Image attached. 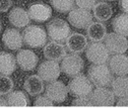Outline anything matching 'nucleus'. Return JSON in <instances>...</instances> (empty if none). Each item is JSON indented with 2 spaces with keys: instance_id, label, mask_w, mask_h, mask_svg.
Listing matches in <instances>:
<instances>
[{
  "instance_id": "7ed1b4c3",
  "label": "nucleus",
  "mask_w": 128,
  "mask_h": 108,
  "mask_svg": "<svg viewBox=\"0 0 128 108\" xmlns=\"http://www.w3.org/2000/svg\"><path fill=\"white\" fill-rule=\"evenodd\" d=\"M68 90L75 97H88L92 92V83L88 79V77L78 74L70 80Z\"/></svg>"
},
{
  "instance_id": "39448f33",
  "label": "nucleus",
  "mask_w": 128,
  "mask_h": 108,
  "mask_svg": "<svg viewBox=\"0 0 128 108\" xmlns=\"http://www.w3.org/2000/svg\"><path fill=\"white\" fill-rule=\"evenodd\" d=\"M86 58L92 64H106L110 59V53L106 45L101 41L92 42L86 50Z\"/></svg>"
},
{
  "instance_id": "6e6552de",
  "label": "nucleus",
  "mask_w": 128,
  "mask_h": 108,
  "mask_svg": "<svg viewBox=\"0 0 128 108\" xmlns=\"http://www.w3.org/2000/svg\"><path fill=\"white\" fill-rule=\"evenodd\" d=\"M105 45L110 54H124L128 49V41L125 36L117 33H111L105 37Z\"/></svg>"
},
{
  "instance_id": "f704fd0d",
  "label": "nucleus",
  "mask_w": 128,
  "mask_h": 108,
  "mask_svg": "<svg viewBox=\"0 0 128 108\" xmlns=\"http://www.w3.org/2000/svg\"><path fill=\"white\" fill-rule=\"evenodd\" d=\"M1 29H2V24H1V20H0V32H1Z\"/></svg>"
},
{
  "instance_id": "f257e3e1",
  "label": "nucleus",
  "mask_w": 128,
  "mask_h": 108,
  "mask_svg": "<svg viewBox=\"0 0 128 108\" xmlns=\"http://www.w3.org/2000/svg\"><path fill=\"white\" fill-rule=\"evenodd\" d=\"M88 76L96 87H108L113 80V74L106 64H94L88 68Z\"/></svg>"
},
{
  "instance_id": "20e7f679",
  "label": "nucleus",
  "mask_w": 128,
  "mask_h": 108,
  "mask_svg": "<svg viewBox=\"0 0 128 108\" xmlns=\"http://www.w3.org/2000/svg\"><path fill=\"white\" fill-rule=\"evenodd\" d=\"M47 33L53 41H64L70 35L68 23L61 18H54L47 25Z\"/></svg>"
},
{
  "instance_id": "bb28decb",
  "label": "nucleus",
  "mask_w": 128,
  "mask_h": 108,
  "mask_svg": "<svg viewBox=\"0 0 128 108\" xmlns=\"http://www.w3.org/2000/svg\"><path fill=\"white\" fill-rule=\"evenodd\" d=\"M13 89V82L7 75L0 76V95H7Z\"/></svg>"
},
{
  "instance_id": "4be33fe9",
  "label": "nucleus",
  "mask_w": 128,
  "mask_h": 108,
  "mask_svg": "<svg viewBox=\"0 0 128 108\" xmlns=\"http://www.w3.org/2000/svg\"><path fill=\"white\" fill-rule=\"evenodd\" d=\"M94 16L99 21H107L113 15V9L105 1H100L94 4L92 7Z\"/></svg>"
},
{
  "instance_id": "f8f14e48",
  "label": "nucleus",
  "mask_w": 128,
  "mask_h": 108,
  "mask_svg": "<svg viewBox=\"0 0 128 108\" xmlns=\"http://www.w3.org/2000/svg\"><path fill=\"white\" fill-rule=\"evenodd\" d=\"M28 13L30 15V18H32L33 20L37 22H44L51 17L52 9L48 4L37 2V3L32 4L28 7Z\"/></svg>"
},
{
  "instance_id": "1a4fd4ad",
  "label": "nucleus",
  "mask_w": 128,
  "mask_h": 108,
  "mask_svg": "<svg viewBox=\"0 0 128 108\" xmlns=\"http://www.w3.org/2000/svg\"><path fill=\"white\" fill-rule=\"evenodd\" d=\"M68 21L76 28H86L92 22V15L86 9L73 8L68 14Z\"/></svg>"
},
{
  "instance_id": "7c9ffc66",
  "label": "nucleus",
  "mask_w": 128,
  "mask_h": 108,
  "mask_svg": "<svg viewBox=\"0 0 128 108\" xmlns=\"http://www.w3.org/2000/svg\"><path fill=\"white\" fill-rule=\"evenodd\" d=\"M12 5L11 0H0V12L7 11Z\"/></svg>"
},
{
  "instance_id": "0eeeda50",
  "label": "nucleus",
  "mask_w": 128,
  "mask_h": 108,
  "mask_svg": "<svg viewBox=\"0 0 128 108\" xmlns=\"http://www.w3.org/2000/svg\"><path fill=\"white\" fill-rule=\"evenodd\" d=\"M90 100L94 106L110 107L115 103V94L106 87H97V89L90 93Z\"/></svg>"
},
{
  "instance_id": "2eb2a0df",
  "label": "nucleus",
  "mask_w": 128,
  "mask_h": 108,
  "mask_svg": "<svg viewBox=\"0 0 128 108\" xmlns=\"http://www.w3.org/2000/svg\"><path fill=\"white\" fill-rule=\"evenodd\" d=\"M2 41L7 49L15 51L20 50L22 47L24 37L18 29L7 28L2 36Z\"/></svg>"
},
{
  "instance_id": "9b49d317",
  "label": "nucleus",
  "mask_w": 128,
  "mask_h": 108,
  "mask_svg": "<svg viewBox=\"0 0 128 108\" xmlns=\"http://www.w3.org/2000/svg\"><path fill=\"white\" fill-rule=\"evenodd\" d=\"M60 66L58 65V62L48 60L45 61L40 65L38 69V74L45 82H52L57 80L60 76Z\"/></svg>"
},
{
  "instance_id": "a211bd4d",
  "label": "nucleus",
  "mask_w": 128,
  "mask_h": 108,
  "mask_svg": "<svg viewBox=\"0 0 128 108\" xmlns=\"http://www.w3.org/2000/svg\"><path fill=\"white\" fill-rule=\"evenodd\" d=\"M9 21L12 25H14L15 27H24L30 23V15L28 13L20 7H15L13 8L8 15Z\"/></svg>"
},
{
  "instance_id": "473e14b6",
  "label": "nucleus",
  "mask_w": 128,
  "mask_h": 108,
  "mask_svg": "<svg viewBox=\"0 0 128 108\" xmlns=\"http://www.w3.org/2000/svg\"><path fill=\"white\" fill-rule=\"evenodd\" d=\"M120 7L126 14H128V0H121L120 1Z\"/></svg>"
},
{
  "instance_id": "dca6fc26",
  "label": "nucleus",
  "mask_w": 128,
  "mask_h": 108,
  "mask_svg": "<svg viewBox=\"0 0 128 108\" xmlns=\"http://www.w3.org/2000/svg\"><path fill=\"white\" fill-rule=\"evenodd\" d=\"M111 72L117 76L128 75V57L123 54L114 55L109 61Z\"/></svg>"
},
{
  "instance_id": "f03ea898",
  "label": "nucleus",
  "mask_w": 128,
  "mask_h": 108,
  "mask_svg": "<svg viewBox=\"0 0 128 108\" xmlns=\"http://www.w3.org/2000/svg\"><path fill=\"white\" fill-rule=\"evenodd\" d=\"M24 41L26 45L30 48H40L47 41V33L38 25L28 26L22 34Z\"/></svg>"
},
{
  "instance_id": "b1692460",
  "label": "nucleus",
  "mask_w": 128,
  "mask_h": 108,
  "mask_svg": "<svg viewBox=\"0 0 128 108\" xmlns=\"http://www.w3.org/2000/svg\"><path fill=\"white\" fill-rule=\"evenodd\" d=\"M7 103L9 107H28L30 105V100L24 92L13 91L7 96Z\"/></svg>"
},
{
  "instance_id": "423d86ee",
  "label": "nucleus",
  "mask_w": 128,
  "mask_h": 108,
  "mask_svg": "<svg viewBox=\"0 0 128 108\" xmlns=\"http://www.w3.org/2000/svg\"><path fill=\"white\" fill-rule=\"evenodd\" d=\"M84 67V62L77 54L66 55L63 58L60 66L61 71L67 76H76L80 74Z\"/></svg>"
},
{
  "instance_id": "2f4dec72",
  "label": "nucleus",
  "mask_w": 128,
  "mask_h": 108,
  "mask_svg": "<svg viewBox=\"0 0 128 108\" xmlns=\"http://www.w3.org/2000/svg\"><path fill=\"white\" fill-rule=\"evenodd\" d=\"M116 106L117 107H128V96L120 97V99L118 100Z\"/></svg>"
},
{
  "instance_id": "ddd939ff",
  "label": "nucleus",
  "mask_w": 128,
  "mask_h": 108,
  "mask_svg": "<svg viewBox=\"0 0 128 108\" xmlns=\"http://www.w3.org/2000/svg\"><path fill=\"white\" fill-rule=\"evenodd\" d=\"M15 59H16V64L24 71L34 70L39 62L37 55L30 50H20Z\"/></svg>"
},
{
  "instance_id": "6ab92c4d",
  "label": "nucleus",
  "mask_w": 128,
  "mask_h": 108,
  "mask_svg": "<svg viewBox=\"0 0 128 108\" xmlns=\"http://www.w3.org/2000/svg\"><path fill=\"white\" fill-rule=\"evenodd\" d=\"M24 88L30 95L36 96V95L41 94L44 91V83L40 76L32 75L26 79Z\"/></svg>"
},
{
  "instance_id": "c9c22d12",
  "label": "nucleus",
  "mask_w": 128,
  "mask_h": 108,
  "mask_svg": "<svg viewBox=\"0 0 128 108\" xmlns=\"http://www.w3.org/2000/svg\"><path fill=\"white\" fill-rule=\"evenodd\" d=\"M108 1H113V0H108Z\"/></svg>"
},
{
  "instance_id": "412c9836",
  "label": "nucleus",
  "mask_w": 128,
  "mask_h": 108,
  "mask_svg": "<svg viewBox=\"0 0 128 108\" xmlns=\"http://www.w3.org/2000/svg\"><path fill=\"white\" fill-rule=\"evenodd\" d=\"M86 36L94 42L102 41L107 36V28L101 22H92L86 27Z\"/></svg>"
},
{
  "instance_id": "cd10ccee",
  "label": "nucleus",
  "mask_w": 128,
  "mask_h": 108,
  "mask_svg": "<svg viewBox=\"0 0 128 108\" xmlns=\"http://www.w3.org/2000/svg\"><path fill=\"white\" fill-rule=\"evenodd\" d=\"M35 107H53V101L47 96H40L34 102Z\"/></svg>"
},
{
  "instance_id": "c756f323",
  "label": "nucleus",
  "mask_w": 128,
  "mask_h": 108,
  "mask_svg": "<svg viewBox=\"0 0 128 108\" xmlns=\"http://www.w3.org/2000/svg\"><path fill=\"white\" fill-rule=\"evenodd\" d=\"M96 2H97V0H75V3L78 5V7L86 10L92 9L94 6Z\"/></svg>"
},
{
  "instance_id": "f3484780",
  "label": "nucleus",
  "mask_w": 128,
  "mask_h": 108,
  "mask_svg": "<svg viewBox=\"0 0 128 108\" xmlns=\"http://www.w3.org/2000/svg\"><path fill=\"white\" fill-rule=\"evenodd\" d=\"M66 55V48L58 41H51L44 48V56L47 60L59 62L62 61Z\"/></svg>"
},
{
  "instance_id": "72a5a7b5",
  "label": "nucleus",
  "mask_w": 128,
  "mask_h": 108,
  "mask_svg": "<svg viewBox=\"0 0 128 108\" xmlns=\"http://www.w3.org/2000/svg\"><path fill=\"white\" fill-rule=\"evenodd\" d=\"M7 106H8L7 100H4L2 98H0V107H7Z\"/></svg>"
},
{
  "instance_id": "5701e85b",
  "label": "nucleus",
  "mask_w": 128,
  "mask_h": 108,
  "mask_svg": "<svg viewBox=\"0 0 128 108\" xmlns=\"http://www.w3.org/2000/svg\"><path fill=\"white\" fill-rule=\"evenodd\" d=\"M112 91L117 97H126L128 96V77L127 76H118L117 78L112 80L111 83Z\"/></svg>"
},
{
  "instance_id": "a878e982",
  "label": "nucleus",
  "mask_w": 128,
  "mask_h": 108,
  "mask_svg": "<svg viewBox=\"0 0 128 108\" xmlns=\"http://www.w3.org/2000/svg\"><path fill=\"white\" fill-rule=\"evenodd\" d=\"M75 0H51L52 6L59 12H68L74 7Z\"/></svg>"
},
{
  "instance_id": "4468645a",
  "label": "nucleus",
  "mask_w": 128,
  "mask_h": 108,
  "mask_svg": "<svg viewBox=\"0 0 128 108\" xmlns=\"http://www.w3.org/2000/svg\"><path fill=\"white\" fill-rule=\"evenodd\" d=\"M86 37L78 33H72L66 38V48L72 54H82L88 48Z\"/></svg>"
},
{
  "instance_id": "393cba45",
  "label": "nucleus",
  "mask_w": 128,
  "mask_h": 108,
  "mask_svg": "<svg viewBox=\"0 0 128 108\" xmlns=\"http://www.w3.org/2000/svg\"><path fill=\"white\" fill-rule=\"evenodd\" d=\"M114 32L123 36H128V14H119L113 19L112 22Z\"/></svg>"
},
{
  "instance_id": "aec40b11",
  "label": "nucleus",
  "mask_w": 128,
  "mask_h": 108,
  "mask_svg": "<svg viewBox=\"0 0 128 108\" xmlns=\"http://www.w3.org/2000/svg\"><path fill=\"white\" fill-rule=\"evenodd\" d=\"M16 68V59L7 52H0V74L10 75Z\"/></svg>"
},
{
  "instance_id": "c85d7f7f",
  "label": "nucleus",
  "mask_w": 128,
  "mask_h": 108,
  "mask_svg": "<svg viewBox=\"0 0 128 108\" xmlns=\"http://www.w3.org/2000/svg\"><path fill=\"white\" fill-rule=\"evenodd\" d=\"M72 106H82V107H94L90 98L86 97H77L72 101Z\"/></svg>"
},
{
  "instance_id": "9d476101",
  "label": "nucleus",
  "mask_w": 128,
  "mask_h": 108,
  "mask_svg": "<svg viewBox=\"0 0 128 108\" xmlns=\"http://www.w3.org/2000/svg\"><path fill=\"white\" fill-rule=\"evenodd\" d=\"M68 89L61 81H52L46 86V96L53 102L62 103L66 100Z\"/></svg>"
}]
</instances>
